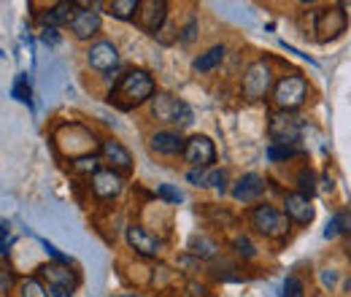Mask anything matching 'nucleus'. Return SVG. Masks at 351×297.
<instances>
[{
  "mask_svg": "<svg viewBox=\"0 0 351 297\" xmlns=\"http://www.w3.org/2000/svg\"><path fill=\"white\" fill-rule=\"evenodd\" d=\"M176 106H178V97L168 95V92H157V95L149 100L152 119H157V122H171V125H173Z\"/></svg>",
  "mask_w": 351,
  "mask_h": 297,
  "instance_id": "aec40b11",
  "label": "nucleus"
},
{
  "mask_svg": "<svg viewBox=\"0 0 351 297\" xmlns=\"http://www.w3.org/2000/svg\"><path fill=\"white\" fill-rule=\"evenodd\" d=\"M11 95H14L19 103H25L27 108H33V92H30V79H27V73H19V76L14 79Z\"/></svg>",
  "mask_w": 351,
  "mask_h": 297,
  "instance_id": "a878e982",
  "label": "nucleus"
},
{
  "mask_svg": "<svg viewBox=\"0 0 351 297\" xmlns=\"http://www.w3.org/2000/svg\"><path fill=\"white\" fill-rule=\"evenodd\" d=\"M192 122H195V117H192V108H189L184 100H178V106H176L173 125H178V130H181V128H189Z\"/></svg>",
  "mask_w": 351,
  "mask_h": 297,
  "instance_id": "2f4dec72",
  "label": "nucleus"
},
{
  "mask_svg": "<svg viewBox=\"0 0 351 297\" xmlns=\"http://www.w3.org/2000/svg\"><path fill=\"white\" fill-rule=\"evenodd\" d=\"M346 254L351 257V235H349V241H346Z\"/></svg>",
  "mask_w": 351,
  "mask_h": 297,
  "instance_id": "79ce46f5",
  "label": "nucleus"
},
{
  "mask_svg": "<svg viewBox=\"0 0 351 297\" xmlns=\"http://www.w3.org/2000/svg\"><path fill=\"white\" fill-rule=\"evenodd\" d=\"M71 170L76 173V176H95L97 170H100V157L97 154H79V157H73L71 160Z\"/></svg>",
  "mask_w": 351,
  "mask_h": 297,
  "instance_id": "b1692460",
  "label": "nucleus"
},
{
  "mask_svg": "<svg viewBox=\"0 0 351 297\" xmlns=\"http://www.w3.org/2000/svg\"><path fill=\"white\" fill-rule=\"evenodd\" d=\"M335 281V273H324V284H332Z\"/></svg>",
  "mask_w": 351,
  "mask_h": 297,
  "instance_id": "ea45409f",
  "label": "nucleus"
},
{
  "mask_svg": "<svg viewBox=\"0 0 351 297\" xmlns=\"http://www.w3.org/2000/svg\"><path fill=\"white\" fill-rule=\"evenodd\" d=\"M14 243V238H11V224L5 222V219H0V257L8 254V246Z\"/></svg>",
  "mask_w": 351,
  "mask_h": 297,
  "instance_id": "72a5a7b5",
  "label": "nucleus"
},
{
  "mask_svg": "<svg viewBox=\"0 0 351 297\" xmlns=\"http://www.w3.org/2000/svg\"><path fill=\"white\" fill-rule=\"evenodd\" d=\"M76 3H54L49 5L44 14H41V27H62V25H71L73 14H76Z\"/></svg>",
  "mask_w": 351,
  "mask_h": 297,
  "instance_id": "6ab92c4d",
  "label": "nucleus"
},
{
  "mask_svg": "<svg viewBox=\"0 0 351 297\" xmlns=\"http://www.w3.org/2000/svg\"><path fill=\"white\" fill-rule=\"evenodd\" d=\"M41 246H44L46 254L51 257L54 262H62V265H73V259H71L68 254H62V252H60V249H57L54 243H49V241H44V238H41Z\"/></svg>",
  "mask_w": 351,
  "mask_h": 297,
  "instance_id": "f704fd0d",
  "label": "nucleus"
},
{
  "mask_svg": "<svg viewBox=\"0 0 351 297\" xmlns=\"http://www.w3.org/2000/svg\"><path fill=\"white\" fill-rule=\"evenodd\" d=\"M89 189H92V195L97 200H114V198H119L125 192V178L117 170L100 168L89 178Z\"/></svg>",
  "mask_w": 351,
  "mask_h": 297,
  "instance_id": "1a4fd4ad",
  "label": "nucleus"
},
{
  "mask_svg": "<svg viewBox=\"0 0 351 297\" xmlns=\"http://www.w3.org/2000/svg\"><path fill=\"white\" fill-rule=\"evenodd\" d=\"M125 235H128L130 249L138 257L152 259V257H160V252H162V241H160L154 233H149L146 227H141V224H130Z\"/></svg>",
  "mask_w": 351,
  "mask_h": 297,
  "instance_id": "ddd939ff",
  "label": "nucleus"
},
{
  "mask_svg": "<svg viewBox=\"0 0 351 297\" xmlns=\"http://www.w3.org/2000/svg\"><path fill=\"white\" fill-rule=\"evenodd\" d=\"M41 41L46 46H57L60 43V30L57 27H41Z\"/></svg>",
  "mask_w": 351,
  "mask_h": 297,
  "instance_id": "4c0bfd02",
  "label": "nucleus"
},
{
  "mask_svg": "<svg viewBox=\"0 0 351 297\" xmlns=\"http://www.w3.org/2000/svg\"><path fill=\"white\" fill-rule=\"evenodd\" d=\"M189 295L203 297V295H206V287H203V284H200V287H197V284H189Z\"/></svg>",
  "mask_w": 351,
  "mask_h": 297,
  "instance_id": "58836bf2",
  "label": "nucleus"
},
{
  "mask_svg": "<svg viewBox=\"0 0 351 297\" xmlns=\"http://www.w3.org/2000/svg\"><path fill=\"white\" fill-rule=\"evenodd\" d=\"M195 38H197V22H195V19H189V22L184 25V30H181L178 41H181V43H192Z\"/></svg>",
  "mask_w": 351,
  "mask_h": 297,
  "instance_id": "c9c22d12",
  "label": "nucleus"
},
{
  "mask_svg": "<svg viewBox=\"0 0 351 297\" xmlns=\"http://www.w3.org/2000/svg\"><path fill=\"white\" fill-rule=\"evenodd\" d=\"M100 154L111 165V170H117V173H130L132 170V154L114 138H106L100 143Z\"/></svg>",
  "mask_w": 351,
  "mask_h": 297,
  "instance_id": "f3484780",
  "label": "nucleus"
},
{
  "mask_svg": "<svg viewBox=\"0 0 351 297\" xmlns=\"http://www.w3.org/2000/svg\"><path fill=\"white\" fill-rule=\"evenodd\" d=\"M11 287H14V273H11L8 268L0 265V295H8Z\"/></svg>",
  "mask_w": 351,
  "mask_h": 297,
  "instance_id": "e433bc0d",
  "label": "nucleus"
},
{
  "mask_svg": "<svg viewBox=\"0 0 351 297\" xmlns=\"http://www.w3.org/2000/svg\"><path fill=\"white\" fill-rule=\"evenodd\" d=\"M38 278L46 284V289H65V292H76V284H79V276L76 270H71V265H62V262H46L38 268Z\"/></svg>",
  "mask_w": 351,
  "mask_h": 297,
  "instance_id": "0eeeda50",
  "label": "nucleus"
},
{
  "mask_svg": "<svg viewBox=\"0 0 351 297\" xmlns=\"http://www.w3.org/2000/svg\"><path fill=\"white\" fill-rule=\"evenodd\" d=\"M154 95H157V84H154L152 73L143 71V68H135V71H128L119 79V84L111 89V97L108 100L117 108H122V111H132V108L149 103Z\"/></svg>",
  "mask_w": 351,
  "mask_h": 297,
  "instance_id": "f257e3e1",
  "label": "nucleus"
},
{
  "mask_svg": "<svg viewBox=\"0 0 351 297\" xmlns=\"http://www.w3.org/2000/svg\"><path fill=\"white\" fill-rule=\"evenodd\" d=\"M281 297H306V287L298 276H287L281 284Z\"/></svg>",
  "mask_w": 351,
  "mask_h": 297,
  "instance_id": "7c9ffc66",
  "label": "nucleus"
},
{
  "mask_svg": "<svg viewBox=\"0 0 351 297\" xmlns=\"http://www.w3.org/2000/svg\"><path fill=\"white\" fill-rule=\"evenodd\" d=\"M19 297H49V289L38 276H30L19 284Z\"/></svg>",
  "mask_w": 351,
  "mask_h": 297,
  "instance_id": "bb28decb",
  "label": "nucleus"
},
{
  "mask_svg": "<svg viewBox=\"0 0 351 297\" xmlns=\"http://www.w3.org/2000/svg\"><path fill=\"white\" fill-rule=\"evenodd\" d=\"M87 62L89 68L97 71V73H114L117 65H119V49H117V43L106 41V38L95 41L87 49Z\"/></svg>",
  "mask_w": 351,
  "mask_h": 297,
  "instance_id": "9b49d317",
  "label": "nucleus"
},
{
  "mask_svg": "<svg viewBox=\"0 0 351 297\" xmlns=\"http://www.w3.org/2000/svg\"><path fill=\"white\" fill-rule=\"evenodd\" d=\"M341 8L346 11V16H349V14H351V3H341Z\"/></svg>",
  "mask_w": 351,
  "mask_h": 297,
  "instance_id": "a19ab883",
  "label": "nucleus"
},
{
  "mask_svg": "<svg viewBox=\"0 0 351 297\" xmlns=\"http://www.w3.org/2000/svg\"><path fill=\"white\" fill-rule=\"evenodd\" d=\"M157 198L165 200V203H171V206H178V203L184 200V195H181L176 187H171V184H160V187H157Z\"/></svg>",
  "mask_w": 351,
  "mask_h": 297,
  "instance_id": "473e14b6",
  "label": "nucleus"
},
{
  "mask_svg": "<svg viewBox=\"0 0 351 297\" xmlns=\"http://www.w3.org/2000/svg\"><path fill=\"white\" fill-rule=\"evenodd\" d=\"M119 297H141V295H119Z\"/></svg>",
  "mask_w": 351,
  "mask_h": 297,
  "instance_id": "37998d69",
  "label": "nucleus"
},
{
  "mask_svg": "<svg viewBox=\"0 0 351 297\" xmlns=\"http://www.w3.org/2000/svg\"><path fill=\"white\" fill-rule=\"evenodd\" d=\"M265 192V178L260 173H243L235 184H232V198L238 203H254L260 200Z\"/></svg>",
  "mask_w": 351,
  "mask_h": 297,
  "instance_id": "2eb2a0df",
  "label": "nucleus"
},
{
  "mask_svg": "<svg viewBox=\"0 0 351 297\" xmlns=\"http://www.w3.org/2000/svg\"><path fill=\"white\" fill-rule=\"evenodd\" d=\"M284 213H287V219L295 222V224H311V222H313L311 198L300 195V192H287V195H284Z\"/></svg>",
  "mask_w": 351,
  "mask_h": 297,
  "instance_id": "dca6fc26",
  "label": "nucleus"
},
{
  "mask_svg": "<svg viewBox=\"0 0 351 297\" xmlns=\"http://www.w3.org/2000/svg\"><path fill=\"white\" fill-rule=\"evenodd\" d=\"M224 54H227V46L224 43H217V46H211L208 51H203L200 57H195V62H192V71L195 73H208V71H214L217 65H219L221 60H224Z\"/></svg>",
  "mask_w": 351,
  "mask_h": 297,
  "instance_id": "412c9836",
  "label": "nucleus"
},
{
  "mask_svg": "<svg viewBox=\"0 0 351 297\" xmlns=\"http://www.w3.org/2000/svg\"><path fill=\"white\" fill-rule=\"evenodd\" d=\"M186 181H189L192 187H200V189L217 187L219 192H224L227 170H224V168H189V170H186Z\"/></svg>",
  "mask_w": 351,
  "mask_h": 297,
  "instance_id": "a211bd4d",
  "label": "nucleus"
},
{
  "mask_svg": "<svg viewBox=\"0 0 351 297\" xmlns=\"http://www.w3.org/2000/svg\"><path fill=\"white\" fill-rule=\"evenodd\" d=\"M184 143H186V138L181 135V130H157V132H152V138H149L152 152H154V154H162V157H176V154H181V152H184Z\"/></svg>",
  "mask_w": 351,
  "mask_h": 297,
  "instance_id": "4468645a",
  "label": "nucleus"
},
{
  "mask_svg": "<svg viewBox=\"0 0 351 297\" xmlns=\"http://www.w3.org/2000/svg\"><path fill=\"white\" fill-rule=\"evenodd\" d=\"M232 252L238 257H243V259H252V257H257V246H254V241L249 235H235L232 238Z\"/></svg>",
  "mask_w": 351,
  "mask_h": 297,
  "instance_id": "cd10ccee",
  "label": "nucleus"
},
{
  "mask_svg": "<svg viewBox=\"0 0 351 297\" xmlns=\"http://www.w3.org/2000/svg\"><path fill=\"white\" fill-rule=\"evenodd\" d=\"M79 8H76V14H73V19H71V33L79 38V41H89V38H95L97 33H100V14L97 11H92L95 5L92 3H76Z\"/></svg>",
  "mask_w": 351,
  "mask_h": 297,
  "instance_id": "9d476101",
  "label": "nucleus"
},
{
  "mask_svg": "<svg viewBox=\"0 0 351 297\" xmlns=\"http://www.w3.org/2000/svg\"><path fill=\"white\" fill-rule=\"evenodd\" d=\"M252 227L265 238H284L289 233V219L284 211L265 203V206H257L252 211Z\"/></svg>",
  "mask_w": 351,
  "mask_h": 297,
  "instance_id": "39448f33",
  "label": "nucleus"
},
{
  "mask_svg": "<svg viewBox=\"0 0 351 297\" xmlns=\"http://www.w3.org/2000/svg\"><path fill=\"white\" fill-rule=\"evenodd\" d=\"M349 230H351V216L346 211H338L330 222H327V227H324V238L332 241V238H338V235H343V233H349Z\"/></svg>",
  "mask_w": 351,
  "mask_h": 297,
  "instance_id": "393cba45",
  "label": "nucleus"
},
{
  "mask_svg": "<svg viewBox=\"0 0 351 297\" xmlns=\"http://www.w3.org/2000/svg\"><path fill=\"white\" fill-rule=\"evenodd\" d=\"M298 187H300V195L311 198L316 192V173L311 168H300V173H298Z\"/></svg>",
  "mask_w": 351,
  "mask_h": 297,
  "instance_id": "c756f323",
  "label": "nucleus"
},
{
  "mask_svg": "<svg viewBox=\"0 0 351 297\" xmlns=\"http://www.w3.org/2000/svg\"><path fill=\"white\" fill-rule=\"evenodd\" d=\"M267 135L276 146H298L303 135V119L295 111H273L267 117Z\"/></svg>",
  "mask_w": 351,
  "mask_h": 297,
  "instance_id": "f03ea898",
  "label": "nucleus"
},
{
  "mask_svg": "<svg viewBox=\"0 0 351 297\" xmlns=\"http://www.w3.org/2000/svg\"><path fill=\"white\" fill-rule=\"evenodd\" d=\"M168 22V3L165 0H141L138 11V25L149 36H160V30Z\"/></svg>",
  "mask_w": 351,
  "mask_h": 297,
  "instance_id": "f8f14e48",
  "label": "nucleus"
},
{
  "mask_svg": "<svg viewBox=\"0 0 351 297\" xmlns=\"http://www.w3.org/2000/svg\"><path fill=\"white\" fill-rule=\"evenodd\" d=\"M313 30L319 33L322 41L327 38H335L346 30V11L341 5H327V8H319L313 14Z\"/></svg>",
  "mask_w": 351,
  "mask_h": 297,
  "instance_id": "6e6552de",
  "label": "nucleus"
},
{
  "mask_svg": "<svg viewBox=\"0 0 351 297\" xmlns=\"http://www.w3.org/2000/svg\"><path fill=\"white\" fill-rule=\"evenodd\" d=\"M308 97V82L300 73H289L284 76L278 84L273 86V103L278 111H295L306 103Z\"/></svg>",
  "mask_w": 351,
  "mask_h": 297,
  "instance_id": "7ed1b4c3",
  "label": "nucleus"
},
{
  "mask_svg": "<svg viewBox=\"0 0 351 297\" xmlns=\"http://www.w3.org/2000/svg\"><path fill=\"white\" fill-rule=\"evenodd\" d=\"M298 154H300V146H276V143L267 146V160H270V163L292 160V157H298Z\"/></svg>",
  "mask_w": 351,
  "mask_h": 297,
  "instance_id": "c85d7f7f",
  "label": "nucleus"
},
{
  "mask_svg": "<svg viewBox=\"0 0 351 297\" xmlns=\"http://www.w3.org/2000/svg\"><path fill=\"white\" fill-rule=\"evenodd\" d=\"M189 252L195 257H200V259H214V257L219 254V243H217L214 238L197 233V235L189 238Z\"/></svg>",
  "mask_w": 351,
  "mask_h": 297,
  "instance_id": "4be33fe9",
  "label": "nucleus"
},
{
  "mask_svg": "<svg viewBox=\"0 0 351 297\" xmlns=\"http://www.w3.org/2000/svg\"><path fill=\"white\" fill-rule=\"evenodd\" d=\"M106 8H108V14H111L114 19L128 22V19H135V16H138L141 0H111V3H106Z\"/></svg>",
  "mask_w": 351,
  "mask_h": 297,
  "instance_id": "5701e85b",
  "label": "nucleus"
},
{
  "mask_svg": "<svg viewBox=\"0 0 351 297\" xmlns=\"http://www.w3.org/2000/svg\"><path fill=\"white\" fill-rule=\"evenodd\" d=\"M270 86H273V71H270V62H265V60H254V62L243 71V82H241V92H243V97H246V100H252V103H257V100L267 97Z\"/></svg>",
  "mask_w": 351,
  "mask_h": 297,
  "instance_id": "20e7f679",
  "label": "nucleus"
},
{
  "mask_svg": "<svg viewBox=\"0 0 351 297\" xmlns=\"http://www.w3.org/2000/svg\"><path fill=\"white\" fill-rule=\"evenodd\" d=\"M181 157L192 168H214V163H217V146H214V141L208 135H192V138H186Z\"/></svg>",
  "mask_w": 351,
  "mask_h": 297,
  "instance_id": "423d86ee",
  "label": "nucleus"
}]
</instances>
